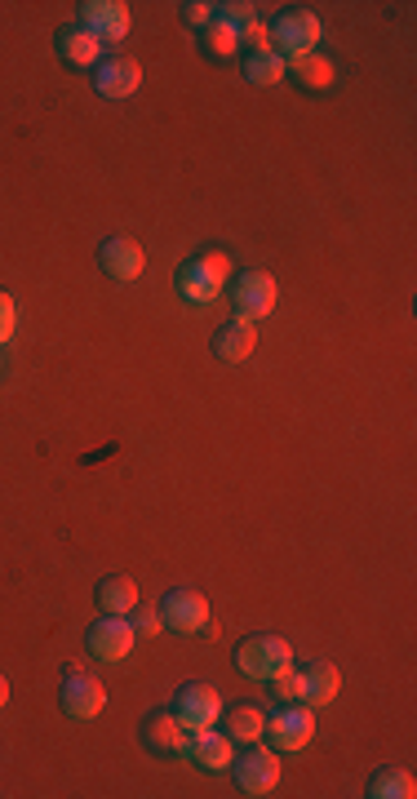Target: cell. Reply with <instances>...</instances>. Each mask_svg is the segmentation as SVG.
Returning <instances> with one entry per match:
<instances>
[{"label":"cell","instance_id":"obj_1","mask_svg":"<svg viewBox=\"0 0 417 799\" xmlns=\"http://www.w3.org/2000/svg\"><path fill=\"white\" fill-rule=\"evenodd\" d=\"M226 275H231V258L222 249H205L200 258L177 267V294H183L192 307H209L222 294Z\"/></svg>","mask_w":417,"mask_h":799},{"label":"cell","instance_id":"obj_2","mask_svg":"<svg viewBox=\"0 0 417 799\" xmlns=\"http://www.w3.org/2000/svg\"><path fill=\"white\" fill-rule=\"evenodd\" d=\"M235 671L249 679H275L284 671H293V644L280 636H249L235 649Z\"/></svg>","mask_w":417,"mask_h":799},{"label":"cell","instance_id":"obj_3","mask_svg":"<svg viewBox=\"0 0 417 799\" xmlns=\"http://www.w3.org/2000/svg\"><path fill=\"white\" fill-rule=\"evenodd\" d=\"M320 36H324V27H320V19L311 10H289L271 27V40H275L271 49L280 53V59H303V53H316Z\"/></svg>","mask_w":417,"mask_h":799},{"label":"cell","instance_id":"obj_4","mask_svg":"<svg viewBox=\"0 0 417 799\" xmlns=\"http://www.w3.org/2000/svg\"><path fill=\"white\" fill-rule=\"evenodd\" d=\"M275 275H267V271H245V275H235V284H231V307H235V316L241 320H262V316H271L275 311Z\"/></svg>","mask_w":417,"mask_h":799},{"label":"cell","instance_id":"obj_5","mask_svg":"<svg viewBox=\"0 0 417 799\" xmlns=\"http://www.w3.org/2000/svg\"><path fill=\"white\" fill-rule=\"evenodd\" d=\"M267 737L275 741V751H303V747H311V737H316V711L311 706H297V702H284L280 715H267Z\"/></svg>","mask_w":417,"mask_h":799},{"label":"cell","instance_id":"obj_6","mask_svg":"<svg viewBox=\"0 0 417 799\" xmlns=\"http://www.w3.org/2000/svg\"><path fill=\"white\" fill-rule=\"evenodd\" d=\"M134 622H125V617H111V613H102L94 626H89V636H85V644H89V653L98 657V662H125L130 653H134Z\"/></svg>","mask_w":417,"mask_h":799},{"label":"cell","instance_id":"obj_7","mask_svg":"<svg viewBox=\"0 0 417 799\" xmlns=\"http://www.w3.org/2000/svg\"><path fill=\"white\" fill-rule=\"evenodd\" d=\"M160 622L169 626V631H183V636L205 631V622H209V600H205L200 591H192V587H173V591L160 600Z\"/></svg>","mask_w":417,"mask_h":799},{"label":"cell","instance_id":"obj_8","mask_svg":"<svg viewBox=\"0 0 417 799\" xmlns=\"http://www.w3.org/2000/svg\"><path fill=\"white\" fill-rule=\"evenodd\" d=\"M58 706H63L72 720H98L102 706H107V689L85 675V671H68L63 675V693H58Z\"/></svg>","mask_w":417,"mask_h":799},{"label":"cell","instance_id":"obj_9","mask_svg":"<svg viewBox=\"0 0 417 799\" xmlns=\"http://www.w3.org/2000/svg\"><path fill=\"white\" fill-rule=\"evenodd\" d=\"M173 715L183 720L187 733L213 728L222 720V693L213 689V684H187V689L177 693V702H173Z\"/></svg>","mask_w":417,"mask_h":799},{"label":"cell","instance_id":"obj_10","mask_svg":"<svg viewBox=\"0 0 417 799\" xmlns=\"http://www.w3.org/2000/svg\"><path fill=\"white\" fill-rule=\"evenodd\" d=\"M231 773H235V786H241L245 795H271L275 782H280V755L254 747V751L231 760Z\"/></svg>","mask_w":417,"mask_h":799},{"label":"cell","instance_id":"obj_11","mask_svg":"<svg viewBox=\"0 0 417 799\" xmlns=\"http://www.w3.org/2000/svg\"><path fill=\"white\" fill-rule=\"evenodd\" d=\"M81 27L94 32L102 45L130 36V5L125 0H85L81 5Z\"/></svg>","mask_w":417,"mask_h":799},{"label":"cell","instance_id":"obj_12","mask_svg":"<svg viewBox=\"0 0 417 799\" xmlns=\"http://www.w3.org/2000/svg\"><path fill=\"white\" fill-rule=\"evenodd\" d=\"M143 747L151 755H164V760L187 755V728H183V720H177L173 711H151L143 720Z\"/></svg>","mask_w":417,"mask_h":799},{"label":"cell","instance_id":"obj_13","mask_svg":"<svg viewBox=\"0 0 417 799\" xmlns=\"http://www.w3.org/2000/svg\"><path fill=\"white\" fill-rule=\"evenodd\" d=\"M98 267H102L111 280H138L143 267H147V254H143V245L130 241V236H111V241H102V249H98Z\"/></svg>","mask_w":417,"mask_h":799},{"label":"cell","instance_id":"obj_14","mask_svg":"<svg viewBox=\"0 0 417 799\" xmlns=\"http://www.w3.org/2000/svg\"><path fill=\"white\" fill-rule=\"evenodd\" d=\"M138 85H143V67H138V59H130V53H115V59L98 63L94 89L102 98H130V94H138Z\"/></svg>","mask_w":417,"mask_h":799},{"label":"cell","instance_id":"obj_15","mask_svg":"<svg viewBox=\"0 0 417 799\" xmlns=\"http://www.w3.org/2000/svg\"><path fill=\"white\" fill-rule=\"evenodd\" d=\"M187 755H192V764L205 769V773H222V769H231V760H235L231 737H226V733H213V728L187 733Z\"/></svg>","mask_w":417,"mask_h":799},{"label":"cell","instance_id":"obj_16","mask_svg":"<svg viewBox=\"0 0 417 799\" xmlns=\"http://www.w3.org/2000/svg\"><path fill=\"white\" fill-rule=\"evenodd\" d=\"M254 347H258V329H254V320H226L218 333H213V356L218 360H226V365H241V360H249L254 356Z\"/></svg>","mask_w":417,"mask_h":799},{"label":"cell","instance_id":"obj_17","mask_svg":"<svg viewBox=\"0 0 417 799\" xmlns=\"http://www.w3.org/2000/svg\"><path fill=\"white\" fill-rule=\"evenodd\" d=\"M297 675H303V702L311 711L316 706H329L338 698V689H342V675H338L333 662H311L307 671H297Z\"/></svg>","mask_w":417,"mask_h":799},{"label":"cell","instance_id":"obj_18","mask_svg":"<svg viewBox=\"0 0 417 799\" xmlns=\"http://www.w3.org/2000/svg\"><path fill=\"white\" fill-rule=\"evenodd\" d=\"M58 53H63V63H72V67H94L102 59V40L85 27H63L58 32Z\"/></svg>","mask_w":417,"mask_h":799},{"label":"cell","instance_id":"obj_19","mask_svg":"<svg viewBox=\"0 0 417 799\" xmlns=\"http://www.w3.org/2000/svg\"><path fill=\"white\" fill-rule=\"evenodd\" d=\"M98 609L102 613H111V617H125V613H134L138 609V587H134V578H125V574H115V578H102L98 582Z\"/></svg>","mask_w":417,"mask_h":799},{"label":"cell","instance_id":"obj_20","mask_svg":"<svg viewBox=\"0 0 417 799\" xmlns=\"http://www.w3.org/2000/svg\"><path fill=\"white\" fill-rule=\"evenodd\" d=\"M284 67H289V76H293L297 85H303V89H329V85L338 81L333 63L324 59L320 49H316V53H303V59H289Z\"/></svg>","mask_w":417,"mask_h":799},{"label":"cell","instance_id":"obj_21","mask_svg":"<svg viewBox=\"0 0 417 799\" xmlns=\"http://www.w3.org/2000/svg\"><path fill=\"white\" fill-rule=\"evenodd\" d=\"M267 733V711L254 706V702H241L226 711V737L231 741H258Z\"/></svg>","mask_w":417,"mask_h":799},{"label":"cell","instance_id":"obj_22","mask_svg":"<svg viewBox=\"0 0 417 799\" xmlns=\"http://www.w3.org/2000/svg\"><path fill=\"white\" fill-rule=\"evenodd\" d=\"M369 795H373V799H413V795H417V782H413L408 769L387 764V769H378V773L369 777Z\"/></svg>","mask_w":417,"mask_h":799},{"label":"cell","instance_id":"obj_23","mask_svg":"<svg viewBox=\"0 0 417 799\" xmlns=\"http://www.w3.org/2000/svg\"><path fill=\"white\" fill-rule=\"evenodd\" d=\"M284 59L275 49H267V53H249L245 59V81H254V85H280L284 81Z\"/></svg>","mask_w":417,"mask_h":799},{"label":"cell","instance_id":"obj_24","mask_svg":"<svg viewBox=\"0 0 417 799\" xmlns=\"http://www.w3.org/2000/svg\"><path fill=\"white\" fill-rule=\"evenodd\" d=\"M205 45H209V53H218V59H231V53L241 49V32H235L226 19H213L205 27Z\"/></svg>","mask_w":417,"mask_h":799},{"label":"cell","instance_id":"obj_25","mask_svg":"<svg viewBox=\"0 0 417 799\" xmlns=\"http://www.w3.org/2000/svg\"><path fill=\"white\" fill-rule=\"evenodd\" d=\"M271 693H275L280 702H303V675H297V671L275 675V679H271Z\"/></svg>","mask_w":417,"mask_h":799},{"label":"cell","instance_id":"obj_26","mask_svg":"<svg viewBox=\"0 0 417 799\" xmlns=\"http://www.w3.org/2000/svg\"><path fill=\"white\" fill-rule=\"evenodd\" d=\"M14 329H19V307H14V298L0 290V347L14 337Z\"/></svg>","mask_w":417,"mask_h":799},{"label":"cell","instance_id":"obj_27","mask_svg":"<svg viewBox=\"0 0 417 799\" xmlns=\"http://www.w3.org/2000/svg\"><path fill=\"white\" fill-rule=\"evenodd\" d=\"M241 45H254V53H267V49H271V27H267V23L241 27Z\"/></svg>","mask_w":417,"mask_h":799},{"label":"cell","instance_id":"obj_28","mask_svg":"<svg viewBox=\"0 0 417 799\" xmlns=\"http://www.w3.org/2000/svg\"><path fill=\"white\" fill-rule=\"evenodd\" d=\"M160 631H164V622H160V609H143V613L134 617V636L151 640V636H160Z\"/></svg>","mask_w":417,"mask_h":799},{"label":"cell","instance_id":"obj_29","mask_svg":"<svg viewBox=\"0 0 417 799\" xmlns=\"http://www.w3.org/2000/svg\"><path fill=\"white\" fill-rule=\"evenodd\" d=\"M183 19H187L192 27H209L218 14H213V5H205V0H192V5H183Z\"/></svg>","mask_w":417,"mask_h":799},{"label":"cell","instance_id":"obj_30","mask_svg":"<svg viewBox=\"0 0 417 799\" xmlns=\"http://www.w3.org/2000/svg\"><path fill=\"white\" fill-rule=\"evenodd\" d=\"M5 706H10V679L0 675V711H5Z\"/></svg>","mask_w":417,"mask_h":799}]
</instances>
